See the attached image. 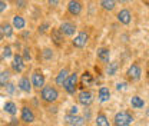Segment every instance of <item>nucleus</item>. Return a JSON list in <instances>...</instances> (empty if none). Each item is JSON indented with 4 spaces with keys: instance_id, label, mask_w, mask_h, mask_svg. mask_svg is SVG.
<instances>
[{
    "instance_id": "1",
    "label": "nucleus",
    "mask_w": 149,
    "mask_h": 126,
    "mask_svg": "<svg viewBox=\"0 0 149 126\" xmlns=\"http://www.w3.org/2000/svg\"><path fill=\"white\" fill-rule=\"evenodd\" d=\"M40 97L43 102L46 103H55L56 100L59 99V90L56 86L52 85H45L42 90H40Z\"/></svg>"
},
{
    "instance_id": "2",
    "label": "nucleus",
    "mask_w": 149,
    "mask_h": 126,
    "mask_svg": "<svg viewBox=\"0 0 149 126\" xmlns=\"http://www.w3.org/2000/svg\"><path fill=\"white\" fill-rule=\"evenodd\" d=\"M133 119L135 118L129 110H120L115 115L113 123H115V126H129L133 123Z\"/></svg>"
},
{
    "instance_id": "3",
    "label": "nucleus",
    "mask_w": 149,
    "mask_h": 126,
    "mask_svg": "<svg viewBox=\"0 0 149 126\" xmlns=\"http://www.w3.org/2000/svg\"><path fill=\"white\" fill-rule=\"evenodd\" d=\"M30 83H32V88H35L37 90H42V88L45 86L46 83V77L43 72L40 69H35L32 73V77H30Z\"/></svg>"
},
{
    "instance_id": "4",
    "label": "nucleus",
    "mask_w": 149,
    "mask_h": 126,
    "mask_svg": "<svg viewBox=\"0 0 149 126\" xmlns=\"http://www.w3.org/2000/svg\"><path fill=\"white\" fill-rule=\"evenodd\" d=\"M77 82H79V76H77V73H70L69 76H68V79L65 80V83H63V89L66 90L69 95H73L74 92H76V88H77Z\"/></svg>"
},
{
    "instance_id": "5",
    "label": "nucleus",
    "mask_w": 149,
    "mask_h": 126,
    "mask_svg": "<svg viewBox=\"0 0 149 126\" xmlns=\"http://www.w3.org/2000/svg\"><path fill=\"white\" fill-rule=\"evenodd\" d=\"M20 120L23 123H27V125L33 123L36 120V115H35L33 109H30L29 106H26V105L22 106V109H20Z\"/></svg>"
},
{
    "instance_id": "6",
    "label": "nucleus",
    "mask_w": 149,
    "mask_h": 126,
    "mask_svg": "<svg viewBox=\"0 0 149 126\" xmlns=\"http://www.w3.org/2000/svg\"><path fill=\"white\" fill-rule=\"evenodd\" d=\"M57 29L60 30V33L63 36H68V37L74 36V33L77 30V27H76V24H74L73 22H62Z\"/></svg>"
},
{
    "instance_id": "7",
    "label": "nucleus",
    "mask_w": 149,
    "mask_h": 126,
    "mask_svg": "<svg viewBox=\"0 0 149 126\" xmlns=\"http://www.w3.org/2000/svg\"><path fill=\"white\" fill-rule=\"evenodd\" d=\"M77 102L83 106H91L93 102V93L89 89H82L77 95Z\"/></svg>"
},
{
    "instance_id": "8",
    "label": "nucleus",
    "mask_w": 149,
    "mask_h": 126,
    "mask_svg": "<svg viewBox=\"0 0 149 126\" xmlns=\"http://www.w3.org/2000/svg\"><path fill=\"white\" fill-rule=\"evenodd\" d=\"M126 76H128V79L132 80V82H138V80L142 77V69H141V66H139L138 63L130 65L129 69L126 70Z\"/></svg>"
},
{
    "instance_id": "9",
    "label": "nucleus",
    "mask_w": 149,
    "mask_h": 126,
    "mask_svg": "<svg viewBox=\"0 0 149 126\" xmlns=\"http://www.w3.org/2000/svg\"><path fill=\"white\" fill-rule=\"evenodd\" d=\"M88 42H89V33L88 32H79L73 37L72 45H73L74 47H77V49H82V47H85L88 45Z\"/></svg>"
},
{
    "instance_id": "10",
    "label": "nucleus",
    "mask_w": 149,
    "mask_h": 126,
    "mask_svg": "<svg viewBox=\"0 0 149 126\" xmlns=\"http://www.w3.org/2000/svg\"><path fill=\"white\" fill-rule=\"evenodd\" d=\"M24 68H26V65H24V60H23V57H22V54H13V62H12V69L15 70L16 73H23L24 70Z\"/></svg>"
},
{
    "instance_id": "11",
    "label": "nucleus",
    "mask_w": 149,
    "mask_h": 126,
    "mask_svg": "<svg viewBox=\"0 0 149 126\" xmlns=\"http://www.w3.org/2000/svg\"><path fill=\"white\" fill-rule=\"evenodd\" d=\"M82 10H83V4H82L80 1H77V0H70V1L68 3V12H69V15H72V16H79V15L82 13Z\"/></svg>"
},
{
    "instance_id": "12",
    "label": "nucleus",
    "mask_w": 149,
    "mask_h": 126,
    "mask_svg": "<svg viewBox=\"0 0 149 126\" xmlns=\"http://www.w3.org/2000/svg\"><path fill=\"white\" fill-rule=\"evenodd\" d=\"M50 39H52V42L55 43L57 47H60V46L65 45V36L60 33V30H59L57 27L50 29Z\"/></svg>"
},
{
    "instance_id": "13",
    "label": "nucleus",
    "mask_w": 149,
    "mask_h": 126,
    "mask_svg": "<svg viewBox=\"0 0 149 126\" xmlns=\"http://www.w3.org/2000/svg\"><path fill=\"white\" fill-rule=\"evenodd\" d=\"M65 122H66L69 126H83L85 125V118L80 116V115H74V116H72V115H66Z\"/></svg>"
},
{
    "instance_id": "14",
    "label": "nucleus",
    "mask_w": 149,
    "mask_h": 126,
    "mask_svg": "<svg viewBox=\"0 0 149 126\" xmlns=\"http://www.w3.org/2000/svg\"><path fill=\"white\" fill-rule=\"evenodd\" d=\"M96 56H97V60H100L102 63H109L111 62V49L109 47H99L96 52Z\"/></svg>"
},
{
    "instance_id": "15",
    "label": "nucleus",
    "mask_w": 149,
    "mask_h": 126,
    "mask_svg": "<svg viewBox=\"0 0 149 126\" xmlns=\"http://www.w3.org/2000/svg\"><path fill=\"white\" fill-rule=\"evenodd\" d=\"M118 22H120L122 24H129L130 20H132V13H130L129 9H122L118 15H116Z\"/></svg>"
},
{
    "instance_id": "16",
    "label": "nucleus",
    "mask_w": 149,
    "mask_h": 126,
    "mask_svg": "<svg viewBox=\"0 0 149 126\" xmlns=\"http://www.w3.org/2000/svg\"><path fill=\"white\" fill-rule=\"evenodd\" d=\"M69 74H70V72H69V68H68V66L63 68V69H60L59 73L56 74V79H55L56 86H63V83H65V80L68 79Z\"/></svg>"
},
{
    "instance_id": "17",
    "label": "nucleus",
    "mask_w": 149,
    "mask_h": 126,
    "mask_svg": "<svg viewBox=\"0 0 149 126\" xmlns=\"http://www.w3.org/2000/svg\"><path fill=\"white\" fill-rule=\"evenodd\" d=\"M17 88L22 92H24V93H30L32 92V83H30V80H29V77L27 76H22L20 79H19V83H17Z\"/></svg>"
},
{
    "instance_id": "18",
    "label": "nucleus",
    "mask_w": 149,
    "mask_h": 126,
    "mask_svg": "<svg viewBox=\"0 0 149 126\" xmlns=\"http://www.w3.org/2000/svg\"><path fill=\"white\" fill-rule=\"evenodd\" d=\"M80 85H82V88H89V86H92L93 85L92 73L88 72V70H85V72L82 73V76H80Z\"/></svg>"
},
{
    "instance_id": "19",
    "label": "nucleus",
    "mask_w": 149,
    "mask_h": 126,
    "mask_svg": "<svg viewBox=\"0 0 149 126\" xmlns=\"http://www.w3.org/2000/svg\"><path fill=\"white\" fill-rule=\"evenodd\" d=\"M12 26H13V29L23 30V29L26 27V20H24L23 16H20V15H15V16H13V20H12Z\"/></svg>"
},
{
    "instance_id": "20",
    "label": "nucleus",
    "mask_w": 149,
    "mask_h": 126,
    "mask_svg": "<svg viewBox=\"0 0 149 126\" xmlns=\"http://www.w3.org/2000/svg\"><path fill=\"white\" fill-rule=\"evenodd\" d=\"M97 97H99V102H102V103L108 102V100L111 99V90H109V88L100 86V88H99V92H97Z\"/></svg>"
},
{
    "instance_id": "21",
    "label": "nucleus",
    "mask_w": 149,
    "mask_h": 126,
    "mask_svg": "<svg viewBox=\"0 0 149 126\" xmlns=\"http://www.w3.org/2000/svg\"><path fill=\"white\" fill-rule=\"evenodd\" d=\"M95 123H96V126H111L108 116H106L103 112H99V113H97V116H96V119H95Z\"/></svg>"
},
{
    "instance_id": "22",
    "label": "nucleus",
    "mask_w": 149,
    "mask_h": 126,
    "mask_svg": "<svg viewBox=\"0 0 149 126\" xmlns=\"http://www.w3.org/2000/svg\"><path fill=\"white\" fill-rule=\"evenodd\" d=\"M130 105H132L133 109H142L145 106V102H143V99H142L141 96L135 95V96L130 97Z\"/></svg>"
},
{
    "instance_id": "23",
    "label": "nucleus",
    "mask_w": 149,
    "mask_h": 126,
    "mask_svg": "<svg viewBox=\"0 0 149 126\" xmlns=\"http://www.w3.org/2000/svg\"><path fill=\"white\" fill-rule=\"evenodd\" d=\"M1 27V33H3V37H12L13 36V26L10 23H1L0 24Z\"/></svg>"
},
{
    "instance_id": "24",
    "label": "nucleus",
    "mask_w": 149,
    "mask_h": 126,
    "mask_svg": "<svg viewBox=\"0 0 149 126\" xmlns=\"http://www.w3.org/2000/svg\"><path fill=\"white\" fill-rule=\"evenodd\" d=\"M4 112L6 113H9V115H12V116H15L16 113H17V106H16V103L15 102H6L4 103Z\"/></svg>"
},
{
    "instance_id": "25",
    "label": "nucleus",
    "mask_w": 149,
    "mask_h": 126,
    "mask_svg": "<svg viewBox=\"0 0 149 126\" xmlns=\"http://www.w3.org/2000/svg\"><path fill=\"white\" fill-rule=\"evenodd\" d=\"M9 80H10V72L9 70H1L0 72V88H6Z\"/></svg>"
},
{
    "instance_id": "26",
    "label": "nucleus",
    "mask_w": 149,
    "mask_h": 126,
    "mask_svg": "<svg viewBox=\"0 0 149 126\" xmlns=\"http://www.w3.org/2000/svg\"><path fill=\"white\" fill-rule=\"evenodd\" d=\"M118 68H119L118 62H109V63H108L106 73H108L109 76H115V74H116V72H118Z\"/></svg>"
},
{
    "instance_id": "27",
    "label": "nucleus",
    "mask_w": 149,
    "mask_h": 126,
    "mask_svg": "<svg viewBox=\"0 0 149 126\" xmlns=\"http://www.w3.org/2000/svg\"><path fill=\"white\" fill-rule=\"evenodd\" d=\"M100 6H102L105 10L112 12V10L115 9V6H116V1H113V0H102V1H100Z\"/></svg>"
},
{
    "instance_id": "28",
    "label": "nucleus",
    "mask_w": 149,
    "mask_h": 126,
    "mask_svg": "<svg viewBox=\"0 0 149 126\" xmlns=\"http://www.w3.org/2000/svg\"><path fill=\"white\" fill-rule=\"evenodd\" d=\"M53 56H55V53H53V50L50 47H45L42 50V57L45 60H50V59H53Z\"/></svg>"
},
{
    "instance_id": "29",
    "label": "nucleus",
    "mask_w": 149,
    "mask_h": 126,
    "mask_svg": "<svg viewBox=\"0 0 149 126\" xmlns=\"http://www.w3.org/2000/svg\"><path fill=\"white\" fill-rule=\"evenodd\" d=\"M13 56V52H12V46L10 45H6L3 47V53H1V59H10Z\"/></svg>"
},
{
    "instance_id": "30",
    "label": "nucleus",
    "mask_w": 149,
    "mask_h": 126,
    "mask_svg": "<svg viewBox=\"0 0 149 126\" xmlns=\"http://www.w3.org/2000/svg\"><path fill=\"white\" fill-rule=\"evenodd\" d=\"M49 27H50V24H49L47 22H46V23H43V24H40V26H39V33H40V35H43V33H46Z\"/></svg>"
},
{
    "instance_id": "31",
    "label": "nucleus",
    "mask_w": 149,
    "mask_h": 126,
    "mask_svg": "<svg viewBox=\"0 0 149 126\" xmlns=\"http://www.w3.org/2000/svg\"><path fill=\"white\" fill-rule=\"evenodd\" d=\"M68 115H72V116H74V115H79V108H77L76 105L70 106V108H69V112H68Z\"/></svg>"
},
{
    "instance_id": "32",
    "label": "nucleus",
    "mask_w": 149,
    "mask_h": 126,
    "mask_svg": "<svg viewBox=\"0 0 149 126\" xmlns=\"http://www.w3.org/2000/svg\"><path fill=\"white\" fill-rule=\"evenodd\" d=\"M23 52H24V54L22 56V57H23V60H24V62H26V60H30L32 54H30V50H29V47H24V50H23Z\"/></svg>"
},
{
    "instance_id": "33",
    "label": "nucleus",
    "mask_w": 149,
    "mask_h": 126,
    "mask_svg": "<svg viewBox=\"0 0 149 126\" xmlns=\"http://www.w3.org/2000/svg\"><path fill=\"white\" fill-rule=\"evenodd\" d=\"M6 92H7V93H10V95H12V93H15V85L9 82V83L6 85Z\"/></svg>"
},
{
    "instance_id": "34",
    "label": "nucleus",
    "mask_w": 149,
    "mask_h": 126,
    "mask_svg": "<svg viewBox=\"0 0 149 126\" xmlns=\"http://www.w3.org/2000/svg\"><path fill=\"white\" fill-rule=\"evenodd\" d=\"M116 89H118V90H126V89H128V83H126V82L118 83V85H116Z\"/></svg>"
},
{
    "instance_id": "35",
    "label": "nucleus",
    "mask_w": 149,
    "mask_h": 126,
    "mask_svg": "<svg viewBox=\"0 0 149 126\" xmlns=\"http://www.w3.org/2000/svg\"><path fill=\"white\" fill-rule=\"evenodd\" d=\"M6 9H7V3H6V1H1V0H0V13H1V12H4Z\"/></svg>"
},
{
    "instance_id": "36",
    "label": "nucleus",
    "mask_w": 149,
    "mask_h": 126,
    "mask_svg": "<svg viewBox=\"0 0 149 126\" xmlns=\"http://www.w3.org/2000/svg\"><path fill=\"white\" fill-rule=\"evenodd\" d=\"M16 6H19L20 9H23L24 6H27V1H22V0H19V1H16Z\"/></svg>"
},
{
    "instance_id": "37",
    "label": "nucleus",
    "mask_w": 149,
    "mask_h": 126,
    "mask_svg": "<svg viewBox=\"0 0 149 126\" xmlns=\"http://www.w3.org/2000/svg\"><path fill=\"white\" fill-rule=\"evenodd\" d=\"M22 37H23V39H26V37H30V33H29V32H23Z\"/></svg>"
},
{
    "instance_id": "38",
    "label": "nucleus",
    "mask_w": 149,
    "mask_h": 126,
    "mask_svg": "<svg viewBox=\"0 0 149 126\" xmlns=\"http://www.w3.org/2000/svg\"><path fill=\"white\" fill-rule=\"evenodd\" d=\"M3 39H4V37H3V33H1V27H0V42H1Z\"/></svg>"
},
{
    "instance_id": "39",
    "label": "nucleus",
    "mask_w": 149,
    "mask_h": 126,
    "mask_svg": "<svg viewBox=\"0 0 149 126\" xmlns=\"http://www.w3.org/2000/svg\"><path fill=\"white\" fill-rule=\"evenodd\" d=\"M49 4L52 6V4H59V1H49Z\"/></svg>"
},
{
    "instance_id": "40",
    "label": "nucleus",
    "mask_w": 149,
    "mask_h": 126,
    "mask_svg": "<svg viewBox=\"0 0 149 126\" xmlns=\"http://www.w3.org/2000/svg\"><path fill=\"white\" fill-rule=\"evenodd\" d=\"M146 116H148V118H149V106H148V108H146Z\"/></svg>"
},
{
    "instance_id": "41",
    "label": "nucleus",
    "mask_w": 149,
    "mask_h": 126,
    "mask_svg": "<svg viewBox=\"0 0 149 126\" xmlns=\"http://www.w3.org/2000/svg\"><path fill=\"white\" fill-rule=\"evenodd\" d=\"M0 63H1V53H0Z\"/></svg>"
},
{
    "instance_id": "42",
    "label": "nucleus",
    "mask_w": 149,
    "mask_h": 126,
    "mask_svg": "<svg viewBox=\"0 0 149 126\" xmlns=\"http://www.w3.org/2000/svg\"><path fill=\"white\" fill-rule=\"evenodd\" d=\"M145 4H148V6H149V1H145Z\"/></svg>"
}]
</instances>
